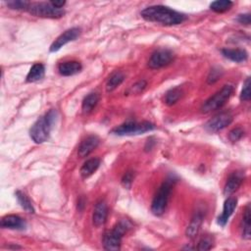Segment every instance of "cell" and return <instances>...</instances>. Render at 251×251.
Wrapping results in <instances>:
<instances>
[{
  "mask_svg": "<svg viewBox=\"0 0 251 251\" xmlns=\"http://www.w3.org/2000/svg\"><path fill=\"white\" fill-rule=\"evenodd\" d=\"M140 15L147 22L169 26L182 24L186 20V16L184 14L163 5L149 6L142 10Z\"/></svg>",
  "mask_w": 251,
  "mask_h": 251,
  "instance_id": "1",
  "label": "cell"
},
{
  "mask_svg": "<svg viewBox=\"0 0 251 251\" xmlns=\"http://www.w3.org/2000/svg\"><path fill=\"white\" fill-rule=\"evenodd\" d=\"M57 116V111L55 109H51L31 126L29 129V136L35 143H43L49 138Z\"/></svg>",
  "mask_w": 251,
  "mask_h": 251,
  "instance_id": "2",
  "label": "cell"
},
{
  "mask_svg": "<svg viewBox=\"0 0 251 251\" xmlns=\"http://www.w3.org/2000/svg\"><path fill=\"white\" fill-rule=\"evenodd\" d=\"M176 180L177 179L175 177V176H169L160 185L151 203V212L155 216H161L164 214L169 201V197Z\"/></svg>",
  "mask_w": 251,
  "mask_h": 251,
  "instance_id": "3",
  "label": "cell"
},
{
  "mask_svg": "<svg viewBox=\"0 0 251 251\" xmlns=\"http://www.w3.org/2000/svg\"><path fill=\"white\" fill-rule=\"evenodd\" d=\"M130 227V225L127 221H120L116 224V226L104 232L102 243L103 247L106 250H120L121 248V242L122 237L124 234L127 231V229Z\"/></svg>",
  "mask_w": 251,
  "mask_h": 251,
  "instance_id": "4",
  "label": "cell"
},
{
  "mask_svg": "<svg viewBox=\"0 0 251 251\" xmlns=\"http://www.w3.org/2000/svg\"><path fill=\"white\" fill-rule=\"evenodd\" d=\"M156 126L154 124L144 121V122H133L128 121L116 127H114L111 130V133L119 136H125V135H136V134H142L147 131H151L155 129Z\"/></svg>",
  "mask_w": 251,
  "mask_h": 251,
  "instance_id": "5",
  "label": "cell"
},
{
  "mask_svg": "<svg viewBox=\"0 0 251 251\" xmlns=\"http://www.w3.org/2000/svg\"><path fill=\"white\" fill-rule=\"evenodd\" d=\"M233 93V86L230 84L224 85L218 92L208 98L201 107L202 113H210L222 108Z\"/></svg>",
  "mask_w": 251,
  "mask_h": 251,
  "instance_id": "6",
  "label": "cell"
},
{
  "mask_svg": "<svg viewBox=\"0 0 251 251\" xmlns=\"http://www.w3.org/2000/svg\"><path fill=\"white\" fill-rule=\"evenodd\" d=\"M27 11L33 16L47 19H59L65 15L64 9L54 7L51 2L30 3Z\"/></svg>",
  "mask_w": 251,
  "mask_h": 251,
  "instance_id": "7",
  "label": "cell"
},
{
  "mask_svg": "<svg viewBox=\"0 0 251 251\" xmlns=\"http://www.w3.org/2000/svg\"><path fill=\"white\" fill-rule=\"evenodd\" d=\"M174 58H175V55L173 51H171L170 49H164V48L158 49L152 53L148 61V67L153 70L163 68L171 64Z\"/></svg>",
  "mask_w": 251,
  "mask_h": 251,
  "instance_id": "8",
  "label": "cell"
},
{
  "mask_svg": "<svg viewBox=\"0 0 251 251\" xmlns=\"http://www.w3.org/2000/svg\"><path fill=\"white\" fill-rule=\"evenodd\" d=\"M233 120V116L229 112H222L216 116H214L212 119H210L205 124V128L208 131L211 132H217L225 127H226L228 125L231 124Z\"/></svg>",
  "mask_w": 251,
  "mask_h": 251,
  "instance_id": "9",
  "label": "cell"
},
{
  "mask_svg": "<svg viewBox=\"0 0 251 251\" xmlns=\"http://www.w3.org/2000/svg\"><path fill=\"white\" fill-rule=\"evenodd\" d=\"M81 29L79 27H71L67 30H65L63 33H61L50 45V52H57L60 50L63 46H65L67 43L75 40L80 35Z\"/></svg>",
  "mask_w": 251,
  "mask_h": 251,
  "instance_id": "10",
  "label": "cell"
},
{
  "mask_svg": "<svg viewBox=\"0 0 251 251\" xmlns=\"http://www.w3.org/2000/svg\"><path fill=\"white\" fill-rule=\"evenodd\" d=\"M204 216H205V210L202 207H198L194 212L191 218V221L185 230L186 236H188L189 238H194L197 235L201 227V225L203 223Z\"/></svg>",
  "mask_w": 251,
  "mask_h": 251,
  "instance_id": "11",
  "label": "cell"
},
{
  "mask_svg": "<svg viewBox=\"0 0 251 251\" xmlns=\"http://www.w3.org/2000/svg\"><path fill=\"white\" fill-rule=\"evenodd\" d=\"M108 216V206L104 200L96 202L92 215V222L95 226H101L105 224Z\"/></svg>",
  "mask_w": 251,
  "mask_h": 251,
  "instance_id": "12",
  "label": "cell"
},
{
  "mask_svg": "<svg viewBox=\"0 0 251 251\" xmlns=\"http://www.w3.org/2000/svg\"><path fill=\"white\" fill-rule=\"evenodd\" d=\"M100 139L97 135H88L79 144L77 154L80 158L87 157L99 145Z\"/></svg>",
  "mask_w": 251,
  "mask_h": 251,
  "instance_id": "13",
  "label": "cell"
},
{
  "mask_svg": "<svg viewBox=\"0 0 251 251\" xmlns=\"http://www.w3.org/2000/svg\"><path fill=\"white\" fill-rule=\"evenodd\" d=\"M236 205H237V199L235 197H227L226 199L223 207V212L218 217V220H217L218 225H220L221 226H225L227 224L228 219L230 218L234 209L236 208Z\"/></svg>",
  "mask_w": 251,
  "mask_h": 251,
  "instance_id": "14",
  "label": "cell"
},
{
  "mask_svg": "<svg viewBox=\"0 0 251 251\" xmlns=\"http://www.w3.org/2000/svg\"><path fill=\"white\" fill-rule=\"evenodd\" d=\"M243 174L240 172H233L229 175V176L226 179V182L224 187V194L226 196H229L232 193H234L241 183L243 182Z\"/></svg>",
  "mask_w": 251,
  "mask_h": 251,
  "instance_id": "15",
  "label": "cell"
},
{
  "mask_svg": "<svg viewBox=\"0 0 251 251\" xmlns=\"http://www.w3.org/2000/svg\"><path fill=\"white\" fill-rule=\"evenodd\" d=\"M0 226L3 228L23 230L26 227V223L23 218L18 215H7L2 218Z\"/></svg>",
  "mask_w": 251,
  "mask_h": 251,
  "instance_id": "16",
  "label": "cell"
},
{
  "mask_svg": "<svg viewBox=\"0 0 251 251\" xmlns=\"http://www.w3.org/2000/svg\"><path fill=\"white\" fill-rule=\"evenodd\" d=\"M222 54L225 58L235 63H242L248 59V53L241 48H224Z\"/></svg>",
  "mask_w": 251,
  "mask_h": 251,
  "instance_id": "17",
  "label": "cell"
},
{
  "mask_svg": "<svg viewBox=\"0 0 251 251\" xmlns=\"http://www.w3.org/2000/svg\"><path fill=\"white\" fill-rule=\"evenodd\" d=\"M82 69V66L77 61H67L59 64L58 71L61 75L70 76L78 74Z\"/></svg>",
  "mask_w": 251,
  "mask_h": 251,
  "instance_id": "18",
  "label": "cell"
},
{
  "mask_svg": "<svg viewBox=\"0 0 251 251\" xmlns=\"http://www.w3.org/2000/svg\"><path fill=\"white\" fill-rule=\"evenodd\" d=\"M45 75V67L41 63H35L30 68L29 72L26 75L25 80L27 82H37L44 77Z\"/></svg>",
  "mask_w": 251,
  "mask_h": 251,
  "instance_id": "19",
  "label": "cell"
},
{
  "mask_svg": "<svg viewBox=\"0 0 251 251\" xmlns=\"http://www.w3.org/2000/svg\"><path fill=\"white\" fill-rule=\"evenodd\" d=\"M100 166V160L98 158L88 159L80 168V176L82 178H87L93 175Z\"/></svg>",
  "mask_w": 251,
  "mask_h": 251,
  "instance_id": "20",
  "label": "cell"
},
{
  "mask_svg": "<svg viewBox=\"0 0 251 251\" xmlns=\"http://www.w3.org/2000/svg\"><path fill=\"white\" fill-rule=\"evenodd\" d=\"M242 237L246 240L251 238V216L249 204L245 207L242 217Z\"/></svg>",
  "mask_w": 251,
  "mask_h": 251,
  "instance_id": "21",
  "label": "cell"
},
{
  "mask_svg": "<svg viewBox=\"0 0 251 251\" xmlns=\"http://www.w3.org/2000/svg\"><path fill=\"white\" fill-rule=\"evenodd\" d=\"M99 94L95 93V92H91L89 94H87L84 99L82 100V104H81V109L83 113H90L98 104L99 102Z\"/></svg>",
  "mask_w": 251,
  "mask_h": 251,
  "instance_id": "22",
  "label": "cell"
},
{
  "mask_svg": "<svg viewBox=\"0 0 251 251\" xmlns=\"http://www.w3.org/2000/svg\"><path fill=\"white\" fill-rule=\"evenodd\" d=\"M124 79H125L124 73H122L120 71L114 72L107 79V82H106L107 91L111 92V91L115 90L124 81Z\"/></svg>",
  "mask_w": 251,
  "mask_h": 251,
  "instance_id": "23",
  "label": "cell"
},
{
  "mask_svg": "<svg viewBox=\"0 0 251 251\" xmlns=\"http://www.w3.org/2000/svg\"><path fill=\"white\" fill-rule=\"evenodd\" d=\"M15 195H16V198H17L19 204L21 205V207L25 212H27L29 214H33L34 213V208H33V206L31 204V201L29 200V198L23 191L17 190Z\"/></svg>",
  "mask_w": 251,
  "mask_h": 251,
  "instance_id": "24",
  "label": "cell"
},
{
  "mask_svg": "<svg viewBox=\"0 0 251 251\" xmlns=\"http://www.w3.org/2000/svg\"><path fill=\"white\" fill-rule=\"evenodd\" d=\"M181 95H182V90L180 87L176 86L174 88H171L165 94V103L170 106L174 105L179 100Z\"/></svg>",
  "mask_w": 251,
  "mask_h": 251,
  "instance_id": "25",
  "label": "cell"
},
{
  "mask_svg": "<svg viewBox=\"0 0 251 251\" xmlns=\"http://www.w3.org/2000/svg\"><path fill=\"white\" fill-rule=\"evenodd\" d=\"M232 5L233 3L229 0H218L212 2L210 4V8L216 13H225L228 11L232 7Z\"/></svg>",
  "mask_w": 251,
  "mask_h": 251,
  "instance_id": "26",
  "label": "cell"
},
{
  "mask_svg": "<svg viewBox=\"0 0 251 251\" xmlns=\"http://www.w3.org/2000/svg\"><path fill=\"white\" fill-rule=\"evenodd\" d=\"M30 2L28 1H22V0H14L8 1L7 6L13 10H28Z\"/></svg>",
  "mask_w": 251,
  "mask_h": 251,
  "instance_id": "27",
  "label": "cell"
},
{
  "mask_svg": "<svg viewBox=\"0 0 251 251\" xmlns=\"http://www.w3.org/2000/svg\"><path fill=\"white\" fill-rule=\"evenodd\" d=\"M213 243H214L213 238L209 235H205L199 240L197 249L198 250H210L213 247Z\"/></svg>",
  "mask_w": 251,
  "mask_h": 251,
  "instance_id": "28",
  "label": "cell"
},
{
  "mask_svg": "<svg viewBox=\"0 0 251 251\" xmlns=\"http://www.w3.org/2000/svg\"><path fill=\"white\" fill-rule=\"evenodd\" d=\"M222 75H223V71L220 68H213L209 73V75L207 77V82L209 84L215 83L220 79Z\"/></svg>",
  "mask_w": 251,
  "mask_h": 251,
  "instance_id": "29",
  "label": "cell"
},
{
  "mask_svg": "<svg viewBox=\"0 0 251 251\" xmlns=\"http://www.w3.org/2000/svg\"><path fill=\"white\" fill-rule=\"evenodd\" d=\"M251 97L250 94V77H247L243 83V87L240 93V100L241 101H249Z\"/></svg>",
  "mask_w": 251,
  "mask_h": 251,
  "instance_id": "30",
  "label": "cell"
},
{
  "mask_svg": "<svg viewBox=\"0 0 251 251\" xmlns=\"http://www.w3.org/2000/svg\"><path fill=\"white\" fill-rule=\"evenodd\" d=\"M146 86H147L146 80H144V79L138 80L137 82H135L134 84L131 85V87L128 90V93H130V94H139L140 92H142L145 89Z\"/></svg>",
  "mask_w": 251,
  "mask_h": 251,
  "instance_id": "31",
  "label": "cell"
},
{
  "mask_svg": "<svg viewBox=\"0 0 251 251\" xmlns=\"http://www.w3.org/2000/svg\"><path fill=\"white\" fill-rule=\"evenodd\" d=\"M243 135H244V130H243L241 127L237 126V127L232 128V129L229 131V133H228V138H229L230 141L236 142V141H238L239 139H241V137H242Z\"/></svg>",
  "mask_w": 251,
  "mask_h": 251,
  "instance_id": "32",
  "label": "cell"
},
{
  "mask_svg": "<svg viewBox=\"0 0 251 251\" xmlns=\"http://www.w3.org/2000/svg\"><path fill=\"white\" fill-rule=\"evenodd\" d=\"M133 177H134V174L132 171H127L124 176H123V178H122V183L123 185L126 187V188H129L131 183H132V180H133Z\"/></svg>",
  "mask_w": 251,
  "mask_h": 251,
  "instance_id": "33",
  "label": "cell"
},
{
  "mask_svg": "<svg viewBox=\"0 0 251 251\" xmlns=\"http://www.w3.org/2000/svg\"><path fill=\"white\" fill-rule=\"evenodd\" d=\"M237 22L241 25H249L250 22H251V18H250V14L246 13V14H240L237 17Z\"/></svg>",
  "mask_w": 251,
  "mask_h": 251,
  "instance_id": "34",
  "label": "cell"
},
{
  "mask_svg": "<svg viewBox=\"0 0 251 251\" xmlns=\"http://www.w3.org/2000/svg\"><path fill=\"white\" fill-rule=\"evenodd\" d=\"M51 4L56 7V8H59V9H63V7L65 6L66 4V1H50Z\"/></svg>",
  "mask_w": 251,
  "mask_h": 251,
  "instance_id": "35",
  "label": "cell"
}]
</instances>
